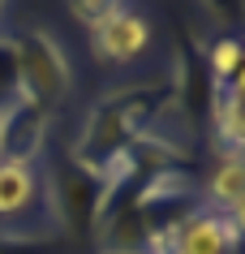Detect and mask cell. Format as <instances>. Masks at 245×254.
Instances as JSON below:
<instances>
[{"label":"cell","mask_w":245,"mask_h":254,"mask_svg":"<svg viewBox=\"0 0 245 254\" xmlns=\"http://www.w3.org/2000/svg\"><path fill=\"white\" fill-rule=\"evenodd\" d=\"M43 207L56 224L73 233V237H91L99 224V207H103V181L95 173H86L69 151L43 155Z\"/></svg>","instance_id":"cell-1"},{"label":"cell","mask_w":245,"mask_h":254,"mask_svg":"<svg viewBox=\"0 0 245 254\" xmlns=\"http://www.w3.org/2000/svg\"><path fill=\"white\" fill-rule=\"evenodd\" d=\"M9 48H13V69H17V91L13 99L39 108L52 117L56 104L69 95V56L65 48L39 26H26V30H13L9 35Z\"/></svg>","instance_id":"cell-2"},{"label":"cell","mask_w":245,"mask_h":254,"mask_svg":"<svg viewBox=\"0 0 245 254\" xmlns=\"http://www.w3.org/2000/svg\"><path fill=\"white\" fill-rule=\"evenodd\" d=\"M91 48H95V56L103 61V65H129V61H138V56H147L150 22L138 13V9L121 4L108 22H99V26L91 30Z\"/></svg>","instance_id":"cell-3"},{"label":"cell","mask_w":245,"mask_h":254,"mask_svg":"<svg viewBox=\"0 0 245 254\" xmlns=\"http://www.w3.org/2000/svg\"><path fill=\"white\" fill-rule=\"evenodd\" d=\"M241 250V220H224L211 211H190L181 220L172 254H237Z\"/></svg>","instance_id":"cell-4"},{"label":"cell","mask_w":245,"mask_h":254,"mask_svg":"<svg viewBox=\"0 0 245 254\" xmlns=\"http://www.w3.org/2000/svg\"><path fill=\"white\" fill-rule=\"evenodd\" d=\"M241 198H245V164L241 155H215L206 181H198V207L224 220H241Z\"/></svg>","instance_id":"cell-5"},{"label":"cell","mask_w":245,"mask_h":254,"mask_svg":"<svg viewBox=\"0 0 245 254\" xmlns=\"http://www.w3.org/2000/svg\"><path fill=\"white\" fill-rule=\"evenodd\" d=\"M43 202L39 160H0V224H17Z\"/></svg>","instance_id":"cell-6"},{"label":"cell","mask_w":245,"mask_h":254,"mask_svg":"<svg viewBox=\"0 0 245 254\" xmlns=\"http://www.w3.org/2000/svg\"><path fill=\"white\" fill-rule=\"evenodd\" d=\"M206 125H211L215 155H241V142H245L241 86H224V91L211 95V104H206Z\"/></svg>","instance_id":"cell-7"},{"label":"cell","mask_w":245,"mask_h":254,"mask_svg":"<svg viewBox=\"0 0 245 254\" xmlns=\"http://www.w3.org/2000/svg\"><path fill=\"white\" fill-rule=\"evenodd\" d=\"M206 78H211V86L215 91H224V86H241V69H245V52L241 43L232 39V35H224V39H211L206 43Z\"/></svg>","instance_id":"cell-8"},{"label":"cell","mask_w":245,"mask_h":254,"mask_svg":"<svg viewBox=\"0 0 245 254\" xmlns=\"http://www.w3.org/2000/svg\"><path fill=\"white\" fill-rule=\"evenodd\" d=\"M116 9H121L116 0H78V4H69V13L78 17V22H82L86 30H95L99 22H108V17L116 13Z\"/></svg>","instance_id":"cell-9"},{"label":"cell","mask_w":245,"mask_h":254,"mask_svg":"<svg viewBox=\"0 0 245 254\" xmlns=\"http://www.w3.org/2000/svg\"><path fill=\"white\" fill-rule=\"evenodd\" d=\"M4 117H9V99H0V160H4Z\"/></svg>","instance_id":"cell-10"}]
</instances>
